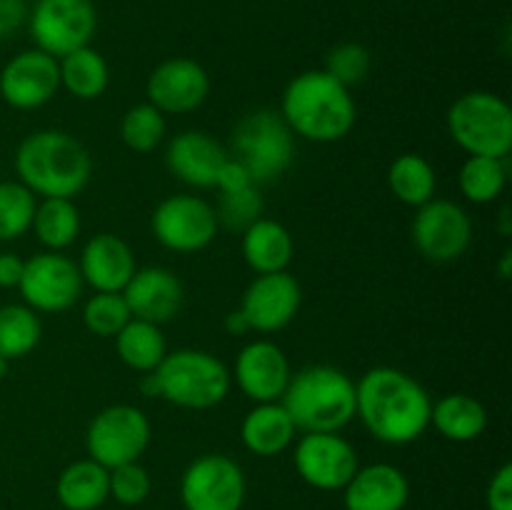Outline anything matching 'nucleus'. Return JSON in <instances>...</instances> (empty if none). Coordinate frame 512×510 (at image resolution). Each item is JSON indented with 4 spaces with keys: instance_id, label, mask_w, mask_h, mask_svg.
<instances>
[{
    "instance_id": "nucleus-1",
    "label": "nucleus",
    "mask_w": 512,
    "mask_h": 510,
    "mask_svg": "<svg viewBox=\"0 0 512 510\" xmlns=\"http://www.w3.org/2000/svg\"><path fill=\"white\" fill-rule=\"evenodd\" d=\"M433 398L405 370L378 365L355 380V418L385 445H410L430 428Z\"/></svg>"
},
{
    "instance_id": "nucleus-2",
    "label": "nucleus",
    "mask_w": 512,
    "mask_h": 510,
    "mask_svg": "<svg viewBox=\"0 0 512 510\" xmlns=\"http://www.w3.org/2000/svg\"><path fill=\"white\" fill-rule=\"evenodd\" d=\"M280 118L295 138L310 143H338L348 138L358 120L350 88L320 70L295 75L280 98Z\"/></svg>"
},
{
    "instance_id": "nucleus-3",
    "label": "nucleus",
    "mask_w": 512,
    "mask_h": 510,
    "mask_svg": "<svg viewBox=\"0 0 512 510\" xmlns=\"http://www.w3.org/2000/svg\"><path fill=\"white\" fill-rule=\"evenodd\" d=\"M15 173L35 198L75 200L93 178V158L65 130H35L15 150Z\"/></svg>"
},
{
    "instance_id": "nucleus-4",
    "label": "nucleus",
    "mask_w": 512,
    "mask_h": 510,
    "mask_svg": "<svg viewBox=\"0 0 512 510\" xmlns=\"http://www.w3.org/2000/svg\"><path fill=\"white\" fill-rule=\"evenodd\" d=\"M230 388L233 378L228 365L218 355L198 348L168 350L163 363L140 380L143 395L185 410L215 408L228 398Z\"/></svg>"
},
{
    "instance_id": "nucleus-5",
    "label": "nucleus",
    "mask_w": 512,
    "mask_h": 510,
    "mask_svg": "<svg viewBox=\"0 0 512 510\" xmlns=\"http://www.w3.org/2000/svg\"><path fill=\"white\" fill-rule=\"evenodd\" d=\"M280 403L298 433H340L355 418V380L335 365H308L290 375Z\"/></svg>"
},
{
    "instance_id": "nucleus-6",
    "label": "nucleus",
    "mask_w": 512,
    "mask_h": 510,
    "mask_svg": "<svg viewBox=\"0 0 512 510\" xmlns=\"http://www.w3.org/2000/svg\"><path fill=\"white\" fill-rule=\"evenodd\" d=\"M448 133L460 150L485 158H508L512 150V108L490 90H470L448 110Z\"/></svg>"
},
{
    "instance_id": "nucleus-7",
    "label": "nucleus",
    "mask_w": 512,
    "mask_h": 510,
    "mask_svg": "<svg viewBox=\"0 0 512 510\" xmlns=\"http://www.w3.org/2000/svg\"><path fill=\"white\" fill-rule=\"evenodd\" d=\"M233 158L245 165L255 185L283 178L295 160V135L275 110H253L233 128Z\"/></svg>"
},
{
    "instance_id": "nucleus-8",
    "label": "nucleus",
    "mask_w": 512,
    "mask_h": 510,
    "mask_svg": "<svg viewBox=\"0 0 512 510\" xmlns=\"http://www.w3.org/2000/svg\"><path fill=\"white\" fill-rule=\"evenodd\" d=\"M150 440H153L150 418L138 405L130 403L108 405L93 415L85 430L88 458L108 470L143 458Z\"/></svg>"
},
{
    "instance_id": "nucleus-9",
    "label": "nucleus",
    "mask_w": 512,
    "mask_h": 510,
    "mask_svg": "<svg viewBox=\"0 0 512 510\" xmlns=\"http://www.w3.org/2000/svg\"><path fill=\"white\" fill-rule=\"evenodd\" d=\"M150 230L165 250L190 255L208 248L220 225L213 203L200 195L178 193L160 200L150 215Z\"/></svg>"
},
{
    "instance_id": "nucleus-10",
    "label": "nucleus",
    "mask_w": 512,
    "mask_h": 510,
    "mask_svg": "<svg viewBox=\"0 0 512 510\" xmlns=\"http://www.w3.org/2000/svg\"><path fill=\"white\" fill-rule=\"evenodd\" d=\"M410 238L418 253L430 263H455L473 243V220L463 205L445 198H433L415 208Z\"/></svg>"
},
{
    "instance_id": "nucleus-11",
    "label": "nucleus",
    "mask_w": 512,
    "mask_h": 510,
    "mask_svg": "<svg viewBox=\"0 0 512 510\" xmlns=\"http://www.w3.org/2000/svg\"><path fill=\"white\" fill-rule=\"evenodd\" d=\"M98 13L90 0H38L28 13V30L35 48L53 58L90 45Z\"/></svg>"
},
{
    "instance_id": "nucleus-12",
    "label": "nucleus",
    "mask_w": 512,
    "mask_h": 510,
    "mask_svg": "<svg viewBox=\"0 0 512 510\" xmlns=\"http://www.w3.org/2000/svg\"><path fill=\"white\" fill-rule=\"evenodd\" d=\"M83 278L78 263L65 253L43 250L25 260L18 290L23 303L35 313H65L83 295Z\"/></svg>"
},
{
    "instance_id": "nucleus-13",
    "label": "nucleus",
    "mask_w": 512,
    "mask_h": 510,
    "mask_svg": "<svg viewBox=\"0 0 512 510\" xmlns=\"http://www.w3.org/2000/svg\"><path fill=\"white\" fill-rule=\"evenodd\" d=\"M245 500V473L223 453H205L180 478L185 510H240Z\"/></svg>"
},
{
    "instance_id": "nucleus-14",
    "label": "nucleus",
    "mask_w": 512,
    "mask_h": 510,
    "mask_svg": "<svg viewBox=\"0 0 512 510\" xmlns=\"http://www.w3.org/2000/svg\"><path fill=\"white\" fill-rule=\"evenodd\" d=\"M293 465L315 490H343L360 468L358 450L340 433H303L293 443Z\"/></svg>"
},
{
    "instance_id": "nucleus-15",
    "label": "nucleus",
    "mask_w": 512,
    "mask_h": 510,
    "mask_svg": "<svg viewBox=\"0 0 512 510\" xmlns=\"http://www.w3.org/2000/svg\"><path fill=\"white\" fill-rule=\"evenodd\" d=\"M303 303V288L290 270L255 275L240 300V313L255 333H278L288 328Z\"/></svg>"
},
{
    "instance_id": "nucleus-16",
    "label": "nucleus",
    "mask_w": 512,
    "mask_h": 510,
    "mask_svg": "<svg viewBox=\"0 0 512 510\" xmlns=\"http://www.w3.org/2000/svg\"><path fill=\"white\" fill-rule=\"evenodd\" d=\"M60 90L58 58L38 48L20 50L0 70V98L15 110L48 105Z\"/></svg>"
},
{
    "instance_id": "nucleus-17",
    "label": "nucleus",
    "mask_w": 512,
    "mask_h": 510,
    "mask_svg": "<svg viewBox=\"0 0 512 510\" xmlns=\"http://www.w3.org/2000/svg\"><path fill=\"white\" fill-rule=\"evenodd\" d=\"M290 360L285 350L273 340H250L235 355L233 365V383L238 385L240 393L253 403H275L283 398L285 388L290 383Z\"/></svg>"
},
{
    "instance_id": "nucleus-18",
    "label": "nucleus",
    "mask_w": 512,
    "mask_h": 510,
    "mask_svg": "<svg viewBox=\"0 0 512 510\" xmlns=\"http://www.w3.org/2000/svg\"><path fill=\"white\" fill-rule=\"evenodd\" d=\"M145 95L163 115H188L208 100L210 75L193 58L163 60L148 75Z\"/></svg>"
},
{
    "instance_id": "nucleus-19",
    "label": "nucleus",
    "mask_w": 512,
    "mask_h": 510,
    "mask_svg": "<svg viewBox=\"0 0 512 510\" xmlns=\"http://www.w3.org/2000/svg\"><path fill=\"white\" fill-rule=\"evenodd\" d=\"M130 315L148 323L163 325L180 313L185 300V288L178 275L163 265L138 268L123 288Z\"/></svg>"
},
{
    "instance_id": "nucleus-20",
    "label": "nucleus",
    "mask_w": 512,
    "mask_h": 510,
    "mask_svg": "<svg viewBox=\"0 0 512 510\" xmlns=\"http://www.w3.org/2000/svg\"><path fill=\"white\" fill-rule=\"evenodd\" d=\"M228 155L223 143L205 130H183L165 148V165L180 183L205 190L215 188L218 170Z\"/></svg>"
},
{
    "instance_id": "nucleus-21",
    "label": "nucleus",
    "mask_w": 512,
    "mask_h": 510,
    "mask_svg": "<svg viewBox=\"0 0 512 510\" xmlns=\"http://www.w3.org/2000/svg\"><path fill=\"white\" fill-rule=\"evenodd\" d=\"M80 278L93 293H123L128 280L138 270L135 253L120 235L98 233L83 245L78 260Z\"/></svg>"
},
{
    "instance_id": "nucleus-22",
    "label": "nucleus",
    "mask_w": 512,
    "mask_h": 510,
    "mask_svg": "<svg viewBox=\"0 0 512 510\" xmlns=\"http://www.w3.org/2000/svg\"><path fill=\"white\" fill-rule=\"evenodd\" d=\"M408 500V475L390 463L358 468L343 488L345 510H403Z\"/></svg>"
},
{
    "instance_id": "nucleus-23",
    "label": "nucleus",
    "mask_w": 512,
    "mask_h": 510,
    "mask_svg": "<svg viewBox=\"0 0 512 510\" xmlns=\"http://www.w3.org/2000/svg\"><path fill=\"white\" fill-rule=\"evenodd\" d=\"M240 253L255 275L283 273L295 258V240L283 223L273 218H258L243 230Z\"/></svg>"
},
{
    "instance_id": "nucleus-24",
    "label": "nucleus",
    "mask_w": 512,
    "mask_h": 510,
    "mask_svg": "<svg viewBox=\"0 0 512 510\" xmlns=\"http://www.w3.org/2000/svg\"><path fill=\"white\" fill-rule=\"evenodd\" d=\"M295 438H298V430L280 400L255 403L240 423V440H243L245 450L258 458H275V455L285 453L288 448H293Z\"/></svg>"
},
{
    "instance_id": "nucleus-25",
    "label": "nucleus",
    "mask_w": 512,
    "mask_h": 510,
    "mask_svg": "<svg viewBox=\"0 0 512 510\" xmlns=\"http://www.w3.org/2000/svg\"><path fill=\"white\" fill-rule=\"evenodd\" d=\"M430 425L453 443H473L488 428V410L468 393H448L430 408Z\"/></svg>"
},
{
    "instance_id": "nucleus-26",
    "label": "nucleus",
    "mask_w": 512,
    "mask_h": 510,
    "mask_svg": "<svg viewBox=\"0 0 512 510\" xmlns=\"http://www.w3.org/2000/svg\"><path fill=\"white\" fill-rule=\"evenodd\" d=\"M55 495L65 510H98L110 498V470L83 458L63 468Z\"/></svg>"
},
{
    "instance_id": "nucleus-27",
    "label": "nucleus",
    "mask_w": 512,
    "mask_h": 510,
    "mask_svg": "<svg viewBox=\"0 0 512 510\" xmlns=\"http://www.w3.org/2000/svg\"><path fill=\"white\" fill-rule=\"evenodd\" d=\"M115 353L135 373H153L168 355V340L163 328L148 320L130 318L115 335Z\"/></svg>"
},
{
    "instance_id": "nucleus-28",
    "label": "nucleus",
    "mask_w": 512,
    "mask_h": 510,
    "mask_svg": "<svg viewBox=\"0 0 512 510\" xmlns=\"http://www.w3.org/2000/svg\"><path fill=\"white\" fill-rule=\"evenodd\" d=\"M58 70L60 88H65L78 100H98L110 85L108 60L93 45H83L58 58Z\"/></svg>"
},
{
    "instance_id": "nucleus-29",
    "label": "nucleus",
    "mask_w": 512,
    "mask_h": 510,
    "mask_svg": "<svg viewBox=\"0 0 512 510\" xmlns=\"http://www.w3.org/2000/svg\"><path fill=\"white\" fill-rule=\"evenodd\" d=\"M83 220H80V210L75 200L70 198H40L38 208H35L33 225L30 230L35 233L38 243L45 250H55L63 253L65 248L78 240Z\"/></svg>"
},
{
    "instance_id": "nucleus-30",
    "label": "nucleus",
    "mask_w": 512,
    "mask_h": 510,
    "mask_svg": "<svg viewBox=\"0 0 512 510\" xmlns=\"http://www.w3.org/2000/svg\"><path fill=\"white\" fill-rule=\"evenodd\" d=\"M388 188L408 208H420L435 198L438 173L433 163L420 153H403L390 163Z\"/></svg>"
},
{
    "instance_id": "nucleus-31",
    "label": "nucleus",
    "mask_w": 512,
    "mask_h": 510,
    "mask_svg": "<svg viewBox=\"0 0 512 510\" xmlns=\"http://www.w3.org/2000/svg\"><path fill=\"white\" fill-rule=\"evenodd\" d=\"M505 160L508 158H485V155L465 158L458 173V188L468 203L488 205L505 193V185H508Z\"/></svg>"
},
{
    "instance_id": "nucleus-32",
    "label": "nucleus",
    "mask_w": 512,
    "mask_h": 510,
    "mask_svg": "<svg viewBox=\"0 0 512 510\" xmlns=\"http://www.w3.org/2000/svg\"><path fill=\"white\" fill-rule=\"evenodd\" d=\"M43 338L40 315L25 303H10L0 308V355L18 360L33 353Z\"/></svg>"
},
{
    "instance_id": "nucleus-33",
    "label": "nucleus",
    "mask_w": 512,
    "mask_h": 510,
    "mask_svg": "<svg viewBox=\"0 0 512 510\" xmlns=\"http://www.w3.org/2000/svg\"><path fill=\"white\" fill-rule=\"evenodd\" d=\"M165 133H168V120L150 103L133 105L130 110H125L123 120H120V140L133 153L158 150L163 145Z\"/></svg>"
},
{
    "instance_id": "nucleus-34",
    "label": "nucleus",
    "mask_w": 512,
    "mask_h": 510,
    "mask_svg": "<svg viewBox=\"0 0 512 510\" xmlns=\"http://www.w3.org/2000/svg\"><path fill=\"white\" fill-rule=\"evenodd\" d=\"M38 198L20 180L0 183V243L23 238L33 225Z\"/></svg>"
},
{
    "instance_id": "nucleus-35",
    "label": "nucleus",
    "mask_w": 512,
    "mask_h": 510,
    "mask_svg": "<svg viewBox=\"0 0 512 510\" xmlns=\"http://www.w3.org/2000/svg\"><path fill=\"white\" fill-rule=\"evenodd\" d=\"M130 315L123 293H93L83 305V325L98 338H115Z\"/></svg>"
},
{
    "instance_id": "nucleus-36",
    "label": "nucleus",
    "mask_w": 512,
    "mask_h": 510,
    "mask_svg": "<svg viewBox=\"0 0 512 510\" xmlns=\"http://www.w3.org/2000/svg\"><path fill=\"white\" fill-rule=\"evenodd\" d=\"M215 215H218L220 228L243 233L248 225L263 218V195L258 193V185H250V188L238 190V193H220Z\"/></svg>"
},
{
    "instance_id": "nucleus-37",
    "label": "nucleus",
    "mask_w": 512,
    "mask_h": 510,
    "mask_svg": "<svg viewBox=\"0 0 512 510\" xmlns=\"http://www.w3.org/2000/svg\"><path fill=\"white\" fill-rule=\"evenodd\" d=\"M370 68H373V58H370V50L365 45L340 43L330 48V53L325 55L323 70L333 75L338 83H343L345 88H355V85H360L368 78Z\"/></svg>"
},
{
    "instance_id": "nucleus-38",
    "label": "nucleus",
    "mask_w": 512,
    "mask_h": 510,
    "mask_svg": "<svg viewBox=\"0 0 512 510\" xmlns=\"http://www.w3.org/2000/svg\"><path fill=\"white\" fill-rule=\"evenodd\" d=\"M150 490H153V480H150V473L138 460L110 470V498L115 503L125 505V508H133V505H140L148 500Z\"/></svg>"
},
{
    "instance_id": "nucleus-39",
    "label": "nucleus",
    "mask_w": 512,
    "mask_h": 510,
    "mask_svg": "<svg viewBox=\"0 0 512 510\" xmlns=\"http://www.w3.org/2000/svg\"><path fill=\"white\" fill-rule=\"evenodd\" d=\"M485 505L488 510H512V465L503 463L490 478L485 490Z\"/></svg>"
},
{
    "instance_id": "nucleus-40",
    "label": "nucleus",
    "mask_w": 512,
    "mask_h": 510,
    "mask_svg": "<svg viewBox=\"0 0 512 510\" xmlns=\"http://www.w3.org/2000/svg\"><path fill=\"white\" fill-rule=\"evenodd\" d=\"M250 185L255 183L250 180V173L245 170V165L240 160H235L233 155H228L223 168L218 170V178H215V190L218 193H238V190L250 188Z\"/></svg>"
},
{
    "instance_id": "nucleus-41",
    "label": "nucleus",
    "mask_w": 512,
    "mask_h": 510,
    "mask_svg": "<svg viewBox=\"0 0 512 510\" xmlns=\"http://www.w3.org/2000/svg\"><path fill=\"white\" fill-rule=\"evenodd\" d=\"M28 20L25 0H0V38L13 35Z\"/></svg>"
},
{
    "instance_id": "nucleus-42",
    "label": "nucleus",
    "mask_w": 512,
    "mask_h": 510,
    "mask_svg": "<svg viewBox=\"0 0 512 510\" xmlns=\"http://www.w3.org/2000/svg\"><path fill=\"white\" fill-rule=\"evenodd\" d=\"M25 260L15 253H0V288H18Z\"/></svg>"
},
{
    "instance_id": "nucleus-43",
    "label": "nucleus",
    "mask_w": 512,
    "mask_h": 510,
    "mask_svg": "<svg viewBox=\"0 0 512 510\" xmlns=\"http://www.w3.org/2000/svg\"><path fill=\"white\" fill-rule=\"evenodd\" d=\"M225 330H228L230 335H245V333H250V325H248V320L243 318V313H240V310H233V313L225 315Z\"/></svg>"
},
{
    "instance_id": "nucleus-44",
    "label": "nucleus",
    "mask_w": 512,
    "mask_h": 510,
    "mask_svg": "<svg viewBox=\"0 0 512 510\" xmlns=\"http://www.w3.org/2000/svg\"><path fill=\"white\" fill-rule=\"evenodd\" d=\"M510 275V250L503 255V265H500V278H508Z\"/></svg>"
},
{
    "instance_id": "nucleus-45",
    "label": "nucleus",
    "mask_w": 512,
    "mask_h": 510,
    "mask_svg": "<svg viewBox=\"0 0 512 510\" xmlns=\"http://www.w3.org/2000/svg\"><path fill=\"white\" fill-rule=\"evenodd\" d=\"M8 370H10V360H5L3 355H0V380H3L5 375H8Z\"/></svg>"
}]
</instances>
